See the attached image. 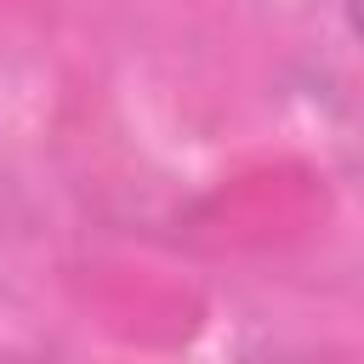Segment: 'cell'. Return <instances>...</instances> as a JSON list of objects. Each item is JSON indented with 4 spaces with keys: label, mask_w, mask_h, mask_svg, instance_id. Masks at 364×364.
<instances>
[{
    "label": "cell",
    "mask_w": 364,
    "mask_h": 364,
    "mask_svg": "<svg viewBox=\"0 0 364 364\" xmlns=\"http://www.w3.org/2000/svg\"><path fill=\"white\" fill-rule=\"evenodd\" d=\"M250 364H347L341 353H301V347H273V353H256Z\"/></svg>",
    "instance_id": "6da1fadb"
}]
</instances>
